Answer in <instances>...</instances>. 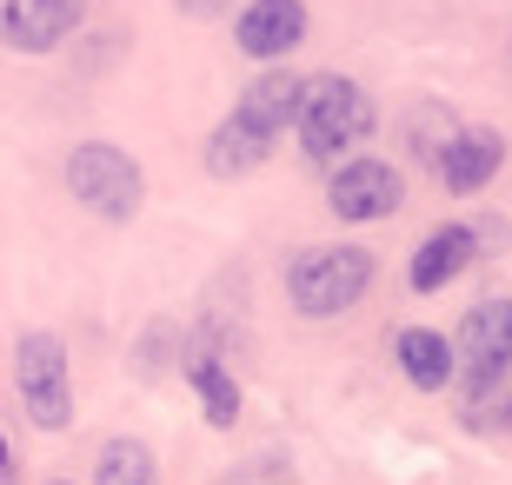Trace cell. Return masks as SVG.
<instances>
[{"label": "cell", "mask_w": 512, "mask_h": 485, "mask_svg": "<svg viewBox=\"0 0 512 485\" xmlns=\"http://www.w3.org/2000/svg\"><path fill=\"white\" fill-rule=\"evenodd\" d=\"M67 187H74V200L87 206V213H100V220H133L140 200H147L140 160L107 147V140H87V147L67 153Z\"/></svg>", "instance_id": "obj_4"}, {"label": "cell", "mask_w": 512, "mask_h": 485, "mask_svg": "<svg viewBox=\"0 0 512 485\" xmlns=\"http://www.w3.org/2000/svg\"><path fill=\"white\" fill-rule=\"evenodd\" d=\"M266 153H273V133H266V127H253L247 113L233 107L227 120L213 127V140H207V173H213V180H240V173H253V167H260Z\"/></svg>", "instance_id": "obj_12"}, {"label": "cell", "mask_w": 512, "mask_h": 485, "mask_svg": "<svg viewBox=\"0 0 512 485\" xmlns=\"http://www.w3.org/2000/svg\"><path fill=\"white\" fill-rule=\"evenodd\" d=\"M453 359H459V392H466V426H512V299L493 293L479 299L473 313L459 319L453 333Z\"/></svg>", "instance_id": "obj_1"}, {"label": "cell", "mask_w": 512, "mask_h": 485, "mask_svg": "<svg viewBox=\"0 0 512 485\" xmlns=\"http://www.w3.org/2000/svg\"><path fill=\"white\" fill-rule=\"evenodd\" d=\"M393 359H399V373L413 379L419 392H446L459 379L453 339L433 333V326H406V333H393Z\"/></svg>", "instance_id": "obj_11"}, {"label": "cell", "mask_w": 512, "mask_h": 485, "mask_svg": "<svg viewBox=\"0 0 512 485\" xmlns=\"http://www.w3.org/2000/svg\"><path fill=\"white\" fill-rule=\"evenodd\" d=\"M47 485H67V479H47Z\"/></svg>", "instance_id": "obj_16"}, {"label": "cell", "mask_w": 512, "mask_h": 485, "mask_svg": "<svg viewBox=\"0 0 512 485\" xmlns=\"http://www.w3.org/2000/svg\"><path fill=\"white\" fill-rule=\"evenodd\" d=\"M366 140H373V100H366L360 80H340V74L306 80V107H300V147H306V160L340 173Z\"/></svg>", "instance_id": "obj_2"}, {"label": "cell", "mask_w": 512, "mask_h": 485, "mask_svg": "<svg viewBox=\"0 0 512 485\" xmlns=\"http://www.w3.org/2000/svg\"><path fill=\"white\" fill-rule=\"evenodd\" d=\"M233 40L253 60H286L306 40V0H247L233 20Z\"/></svg>", "instance_id": "obj_8"}, {"label": "cell", "mask_w": 512, "mask_h": 485, "mask_svg": "<svg viewBox=\"0 0 512 485\" xmlns=\"http://www.w3.org/2000/svg\"><path fill=\"white\" fill-rule=\"evenodd\" d=\"M499 160H506V140L493 127H466L439 153V180H446V193H479L499 173Z\"/></svg>", "instance_id": "obj_10"}, {"label": "cell", "mask_w": 512, "mask_h": 485, "mask_svg": "<svg viewBox=\"0 0 512 485\" xmlns=\"http://www.w3.org/2000/svg\"><path fill=\"white\" fill-rule=\"evenodd\" d=\"M399 200H406V180H399L386 160H346L333 180H326V206H333V220H393Z\"/></svg>", "instance_id": "obj_6"}, {"label": "cell", "mask_w": 512, "mask_h": 485, "mask_svg": "<svg viewBox=\"0 0 512 485\" xmlns=\"http://www.w3.org/2000/svg\"><path fill=\"white\" fill-rule=\"evenodd\" d=\"M373 286V253L366 246H306L286 266V299L306 319H340L353 313Z\"/></svg>", "instance_id": "obj_3"}, {"label": "cell", "mask_w": 512, "mask_h": 485, "mask_svg": "<svg viewBox=\"0 0 512 485\" xmlns=\"http://www.w3.org/2000/svg\"><path fill=\"white\" fill-rule=\"evenodd\" d=\"M14 386H20V406H27V419L40 432H60L74 419V373H67V346L54 333H20Z\"/></svg>", "instance_id": "obj_5"}, {"label": "cell", "mask_w": 512, "mask_h": 485, "mask_svg": "<svg viewBox=\"0 0 512 485\" xmlns=\"http://www.w3.org/2000/svg\"><path fill=\"white\" fill-rule=\"evenodd\" d=\"M94 485H160L153 452L140 439H107V452H100V466H94Z\"/></svg>", "instance_id": "obj_14"}, {"label": "cell", "mask_w": 512, "mask_h": 485, "mask_svg": "<svg viewBox=\"0 0 512 485\" xmlns=\"http://www.w3.org/2000/svg\"><path fill=\"white\" fill-rule=\"evenodd\" d=\"M479 253V233L473 226H439V233H426V240L413 246V266H406V286L413 293H439V286H453L466 266H473Z\"/></svg>", "instance_id": "obj_9"}, {"label": "cell", "mask_w": 512, "mask_h": 485, "mask_svg": "<svg viewBox=\"0 0 512 485\" xmlns=\"http://www.w3.org/2000/svg\"><path fill=\"white\" fill-rule=\"evenodd\" d=\"M0 485H14V452H7V439H0Z\"/></svg>", "instance_id": "obj_15"}, {"label": "cell", "mask_w": 512, "mask_h": 485, "mask_svg": "<svg viewBox=\"0 0 512 485\" xmlns=\"http://www.w3.org/2000/svg\"><path fill=\"white\" fill-rule=\"evenodd\" d=\"M80 27V0H0V47L7 54H54Z\"/></svg>", "instance_id": "obj_7"}, {"label": "cell", "mask_w": 512, "mask_h": 485, "mask_svg": "<svg viewBox=\"0 0 512 485\" xmlns=\"http://www.w3.org/2000/svg\"><path fill=\"white\" fill-rule=\"evenodd\" d=\"M187 386L200 392V406H207L213 426H233V419H240V386H233V373L220 366V353H193Z\"/></svg>", "instance_id": "obj_13"}]
</instances>
